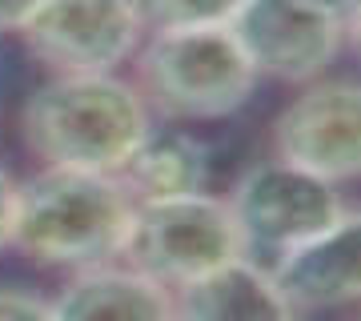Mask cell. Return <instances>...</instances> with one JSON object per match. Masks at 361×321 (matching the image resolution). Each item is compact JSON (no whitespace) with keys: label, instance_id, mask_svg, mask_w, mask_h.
<instances>
[{"label":"cell","instance_id":"cell-1","mask_svg":"<svg viewBox=\"0 0 361 321\" xmlns=\"http://www.w3.org/2000/svg\"><path fill=\"white\" fill-rule=\"evenodd\" d=\"M133 201L116 173L44 165L16 185L13 245L37 265L89 269L125 253L133 225Z\"/></svg>","mask_w":361,"mask_h":321},{"label":"cell","instance_id":"cell-2","mask_svg":"<svg viewBox=\"0 0 361 321\" xmlns=\"http://www.w3.org/2000/svg\"><path fill=\"white\" fill-rule=\"evenodd\" d=\"M149 128L145 97L113 73H52L20 113L37 161L89 173H121Z\"/></svg>","mask_w":361,"mask_h":321},{"label":"cell","instance_id":"cell-3","mask_svg":"<svg viewBox=\"0 0 361 321\" xmlns=\"http://www.w3.org/2000/svg\"><path fill=\"white\" fill-rule=\"evenodd\" d=\"M253 64L225 25L149 32L137 56V92L169 121H217L253 92Z\"/></svg>","mask_w":361,"mask_h":321},{"label":"cell","instance_id":"cell-4","mask_svg":"<svg viewBox=\"0 0 361 321\" xmlns=\"http://www.w3.org/2000/svg\"><path fill=\"white\" fill-rule=\"evenodd\" d=\"M241 253L245 249L229 201H217L201 189L165 201H141L133 209L129 241L121 257H129L133 269L149 273L173 293Z\"/></svg>","mask_w":361,"mask_h":321},{"label":"cell","instance_id":"cell-5","mask_svg":"<svg viewBox=\"0 0 361 321\" xmlns=\"http://www.w3.org/2000/svg\"><path fill=\"white\" fill-rule=\"evenodd\" d=\"M229 209L237 221V233H241L245 257H253V261L269 257L273 261L289 245L334 225L345 213V201H341L334 181L277 157V161L249 169L237 181Z\"/></svg>","mask_w":361,"mask_h":321},{"label":"cell","instance_id":"cell-6","mask_svg":"<svg viewBox=\"0 0 361 321\" xmlns=\"http://www.w3.org/2000/svg\"><path fill=\"white\" fill-rule=\"evenodd\" d=\"M253 73L273 80H317L337 61L349 28L313 0H237L225 16Z\"/></svg>","mask_w":361,"mask_h":321},{"label":"cell","instance_id":"cell-7","mask_svg":"<svg viewBox=\"0 0 361 321\" xmlns=\"http://www.w3.org/2000/svg\"><path fill=\"white\" fill-rule=\"evenodd\" d=\"M52 73H113L141 37L133 0H40L16 28Z\"/></svg>","mask_w":361,"mask_h":321},{"label":"cell","instance_id":"cell-8","mask_svg":"<svg viewBox=\"0 0 361 321\" xmlns=\"http://www.w3.org/2000/svg\"><path fill=\"white\" fill-rule=\"evenodd\" d=\"M277 157L317 177L353 181L361 169V92L353 80H313L273 125Z\"/></svg>","mask_w":361,"mask_h":321},{"label":"cell","instance_id":"cell-9","mask_svg":"<svg viewBox=\"0 0 361 321\" xmlns=\"http://www.w3.org/2000/svg\"><path fill=\"white\" fill-rule=\"evenodd\" d=\"M281 293L289 317L317 313L357 301L361 289V221L345 209L334 225L313 233L305 241L289 245L265 265Z\"/></svg>","mask_w":361,"mask_h":321},{"label":"cell","instance_id":"cell-10","mask_svg":"<svg viewBox=\"0 0 361 321\" xmlns=\"http://www.w3.org/2000/svg\"><path fill=\"white\" fill-rule=\"evenodd\" d=\"M173 313L193 321H281L289 317L269 269L253 257H229L197 281L173 289Z\"/></svg>","mask_w":361,"mask_h":321},{"label":"cell","instance_id":"cell-11","mask_svg":"<svg viewBox=\"0 0 361 321\" xmlns=\"http://www.w3.org/2000/svg\"><path fill=\"white\" fill-rule=\"evenodd\" d=\"M52 317L92 321V317H133V321H165L173 313V293L149 273L133 265H89L77 269L73 281L52 297Z\"/></svg>","mask_w":361,"mask_h":321},{"label":"cell","instance_id":"cell-12","mask_svg":"<svg viewBox=\"0 0 361 321\" xmlns=\"http://www.w3.org/2000/svg\"><path fill=\"white\" fill-rule=\"evenodd\" d=\"M133 201H165V197H185L201 193L209 181V149L185 128L169 133H145V141L133 149L125 169L116 173Z\"/></svg>","mask_w":361,"mask_h":321},{"label":"cell","instance_id":"cell-13","mask_svg":"<svg viewBox=\"0 0 361 321\" xmlns=\"http://www.w3.org/2000/svg\"><path fill=\"white\" fill-rule=\"evenodd\" d=\"M237 0H133V13L141 32H165V28L193 25H225Z\"/></svg>","mask_w":361,"mask_h":321},{"label":"cell","instance_id":"cell-14","mask_svg":"<svg viewBox=\"0 0 361 321\" xmlns=\"http://www.w3.org/2000/svg\"><path fill=\"white\" fill-rule=\"evenodd\" d=\"M52 317V301L20 285H0V321H40Z\"/></svg>","mask_w":361,"mask_h":321},{"label":"cell","instance_id":"cell-15","mask_svg":"<svg viewBox=\"0 0 361 321\" xmlns=\"http://www.w3.org/2000/svg\"><path fill=\"white\" fill-rule=\"evenodd\" d=\"M13 213H16V181L0 169V249L13 245Z\"/></svg>","mask_w":361,"mask_h":321},{"label":"cell","instance_id":"cell-16","mask_svg":"<svg viewBox=\"0 0 361 321\" xmlns=\"http://www.w3.org/2000/svg\"><path fill=\"white\" fill-rule=\"evenodd\" d=\"M40 0H0V28H20Z\"/></svg>","mask_w":361,"mask_h":321}]
</instances>
